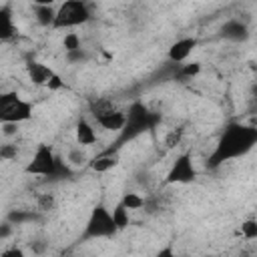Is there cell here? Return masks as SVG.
<instances>
[{
  "label": "cell",
  "mask_w": 257,
  "mask_h": 257,
  "mask_svg": "<svg viewBox=\"0 0 257 257\" xmlns=\"http://www.w3.org/2000/svg\"><path fill=\"white\" fill-rule=\"evenodd\" d=\"M241 237L245 241H255L257 239V221L253 217H249L241 223Z\"/></svg>",
  "instance_id": "cell-21"
},
{
  "label": "cell",
  "mask_w": 257,
  "mask_h": 257,
  "mask_svg": "<svg viewBox=\"0 0 257 257\" xmlns=\"http://www.w3.org/2000/svg\"><path fill=\"white\" fill-rule=\"evenodd\" d=\"M124 112H126V120H124V126L120 131L122 141L137 139V137L153 131L161 122V114L141 100H135L128 108H124Z\"/></svg>",
  "instance_id": "cell-2"
},
{
  "label": "cell",
  "mask_w": 257,
  "mask_h": 257,
  "mask_svg": "<svg viewBox=\"0 0 257 257\" xmlns=\"http://www.w3.org/2000/svg\"><path fill=\"white\" fill-rule=\"evenodd\" d=\"M32 10H34V18L40 26H50L52 28V22H54V16H56V6L54 4H48V2H34L32 4Z\"/></svg>",
  "instance_id": "cell-15"
},
{
  "label": "cell",
  "mask_w": 257,
  "mask_h": 257,
  "mask_svg": "<svg viewBox=\"0 0 257 257\" xmlns=\"http://www.w3.org/2000/svg\"><path fill=\"white\" fill-rule=\"evenodd\" d=\"M110 213H112V221H114V227H116L118 233L124 231V229L131 225V211L124 209L120 203H116V205L110 209Z\"/></svg>",
  "instance_id": "cell-17"
},
{
  "label": "cell",
  "mask_w": 257,
  "mask_h": 257,
  "mask_svg": "<svg viewBox=\"0 0 257 257\" xmlns=\"http://www.w3.org/2000/svg\"><path fill=\"white\" fill-rule=\"evenodd\" d=\"M56 207V199L52 193H40L36 197V211L38 213H46V211H52Z\"/></svg>",
  "instance_id": "cell-20"
},
{
  "label": "cell",
  "mask_w": 257,
  "mask_h": 257,
  "mask_svg": "<svg viewBox=\"0 0 257 257\" xmlns=\"http://www.w3.org/2000/svg\"><path fill=\"white\" fill-rule=\"evenodd\" d=\"M34 116V104L18 90L0 92V126L14 124L20 126Z\"/></svg>",
  "instance_id": "cell-3"
},
{
  "label": "cell",
  "mask_w": 257,
  "mask_h": 257,
  "mask_svg": "<svg viewBox=\"0 0 257 257\" xmlns=\"http://www.w3.org/2000/svg\"><path fill=\"white\" fill-rule=\"evenodd\" d=\"M16 157H18V145H14V143L0 145V159L2 161H14Z\"/></svg>",
  "instance_id": "cell-23"
},
{
  "label": "cell",
  "mask_w": 257,
  "mask_h": 257,
  "mask_svg": "<svg viewBox=\"0 0 257 257\" xmlns=\"http://www.w3.org/2000/svg\"><path fill=\"white\" fill-rule=\"evenodd\" d=\"M116 235H118V231L114 227L110 209L104 203H96L84 221L80 237L84 241H96V239H112Z\"/></svg>",
  "instance_id": "cell-5"
},
{
  "label": "cell",
  "mask_w": 257,
  "mask_h": 257,
  "mask_svg": "<svg viewBox=\"0 0 257 257\" xmlns=\"http://www.w3.org/2000/svg\"><path fill=\"white\" fill-rule=\"evenodd\" d=\"M26 76L34 86H50V82L58 76L48 64L40 62V60H28L26 62Z\"/></svg>",
  "instance_id": "cell-10"
},
{
  "label": "cell",
  "mask_w": 257,
  "mask_h": 257,
  "mask_svg": "<svg viewBox=\"0 0 257 257\" xmlns=\"http://www.w3.org/2000/svg\"><path fill=\"white\" fill-rule=\"evenodd\" d=\"M62 169H64L62 161L58 159V155L54 153V149L48 143H38L36 149L32 151L30 159L24 165V173L26 175L40 177V179L56 177Z\"/></svg>",
  "instance_id": "cell-4"
},
{
  "label": "cell",
  "mask_w": 257,
  "mask_h": 257,
  "mask_svg": "<svg viewBox=\"0 0 257 257\" xmlns=\"http://www.w3.org/2000/svg\"><path fill=\"white\" fill-rule=\"evenodd\" d=\"M118 203H120L124 209H128L131 213L137 211V209H143V207H145V199H143L139 193H135V191H126V193L120 197Z\"/></svg>",
  "instance_id": "cell-18"
},
{
  "label": "cell",
  "mask_w": 257,
  "mask_h": 257,
  "mask_svg": "<svg viewBox=\"0 0 257 257\" xmlns=\"http://www.w3.org/2000/svg\"><path fill=\"white\" fill-rule=\"evenodd\" d=\"M221 34H223L225 38H229V40H245L247 34H249V28H247V24H245L243 20L231 18V20H227V22L223 24Z\"/></svg>",
  "instance_id": "cell-14"
},
{
  "label": "cell",
  "mask_w": 257,
  "mask_h": 257,
  "mask_svg": "<svg viewBox=\"0 0 257 257\" xmlns=\"http://www.w3.org/2000/svg\"><path fill=\"white\" fill-rule=\"evenodd\" d=\"M92 18V10L82 0H66L56 6V16L52 22L54 30H72L86 24Z\"/></svg>",
  "instance_id": "cell-7"
},
{
  "label": "cell",
  "mask_w": 257,
  "mask_h": 257,
  "mask_svg": "<svg viewBox=\"0 0 257 257\" xmlns=\"http://www.w3.org/2000/svg\"><path fill=\"white\" fill-rule=\"evenodd\" d=\"M88 161H90V157H88V153H86V149H82V147H72L68 153H66V165L68 167H84V165H88Z\"/></svg>",
  "instance_id": "cell-16"
},
{
  "label": "cell",
  "mask_w": 257,
  "mask_h": 257,
  "mask_svg": "<svg viewBox=\"0 0 257 257\" xmlns=\"http://www.w3.org/2000/svg\"><path fill=\"white\" fill-rule=\"evenodd\" d=\"M201 72V64L199 62H185V64H179V74L185 76V78H193Z\"/></svg>",
  "instance_id": "cell-22"
},
{
  "label": "cell",
  "mask_w": 257,
  "mask_h": 257,
  "mask_svg": "<svg viewBox=\"0 0 257 257\" xmlns=\"http://www.w3.org/2000/svg\"><path fill=\"white\" fill-rule=\"evenodd\" d=\"M0 257H28V255H26V251H24L22 247L10 245V247H6V249L0 253Z\"/></svg>",
  "instance_id": "cell-24"
},
{
  "label": "cell",
  "mask_w": 257,
  "mask_h": 257,
  "mask_svg": "<svg viewBox=\"0 0 257 257\" xmlns=\"http://www.w3.org/2000/svg\"><path fill=\"white\" fill-rule=\"evenodd\" d=\"M153 257H179V255H177V251H175L173 245H165V247H161Z\"/></svg>",
  "instance_id": "cell-25"
},
{
  "label": "cell",
  "mask_w": 257,
  "mask_h": 257,
  "mask_svg": "<svg viewBox=\"0 0 257 257\" xmlns=\"http://www.w3.org/2000/svg\"><path fill=\"white\" fill-rule=\"evenodd\" d=\"M197 44H199V40H197L195 36H181V38H177V40L169 46L167 58H169L173 64H185V62H189V58H191L193 50L197 48Z\"/></svg>",
  "instance_id": "cell-9"
},
{
  "label": "cell",
  "mask_w": 257,
  "mask_h": 257,
  "mask_svg": "<svg viewBox=\"0 0 257 257\" xmlns=\"http://www.w3.org/2000/svg\"><path fill=\"white\" fill-rule=\"evenodd\" d=\"M90 116L94 126L108 133H120L126 120V112L112 98H96L90 102Z\"/></svg>",
  "instance_id": "cell-6"
},
{
  "label": "cell",
  "mask_w": 257,
  "mask_h": 257,
  "mask_svg": "<svg viewBox=\"0 0 257 257\" xmlns=\"http://www.w3.org/2000/svg\"><path fill=\"white\" fill-rule=\"evenodd\" d=\"M197 177H199V169L195 165V159L189 151H185V153H179L173 159L165 181L169 185H191V183L197 181Z\"/></svg>",
  "instance_id": "cell-8"
},
{
  "label": "cell",
  "mask_w": 257,
  "mask_h": 257,
  "mask_svg": "<svg viewBox=\"0 0 257 257\" xmlns=\"http://www.w3.org/2000/svg\"><path fill=\"white\" fill-rule=\"evenodd\" d=\"M255 145H257V128L253 124L233 120L219 133L215 147L207 159V165L211 169H217L229 161L245 157L247 153L253 151Z\"/></svg>",
  "instance_id": "cell-1"
},
{
  "label": "cell",
  "mask_w": 257,
  "mask_h": 257,
  "mask_svg": "<svg viewBox=\"0 0 257 257\" xmlns=\"http://www.w3.org/2000/svg\"><path fill=\"white\" fill-rule=\"evenodd\" d=\"M62 48L68 52V54H74L78 50H82V40L76 32H66L64 38H62Z\"/></svg>",
  "instance_id": "cell-19"
},
{
  "label": "cell",
  "mask_w": 257,
  "mask_h": 257,
  "mask_svg": "<svg viewBox=\"0 0 257 257\" xmlns=\"http://www.w3.org/2000/svg\"><path fill=\"white\" fill-rule=\"evenodd\" d=\"M18 36V24L10 6H0V42L14 40Z\"/></svg>",
  "instance_id": "cell-13"
},
{
  "label": "cell",
  "mask_w": 257,
  "mask_h": 257,
  "mask_svg": "<svg viewBox=\"0 0 257 257\" xmlns=\"http://www.w3.org/2000/svg\"><path fill=\"white\" fill-rule=\"evenodd\" d=\"M118 165H120V153H118V149L100 151L96 157H90V161H88V169H90L92 173H98V175L110 173V171L116 169Z\"/></svg>",
  "instance_id": "cell-11"
},
{
  "label": "cell",
  "mask_w": 257,
  "mask_h": 257,
  "mask_svg": "<svg viewBox=\"0 0 257 257\" xmlns=\"http://www.w3.org/2000/svg\"><path fill=\"white\" fill-rule=\"evenodd\" d=\"M74 141L78 147L82 149H88V147H94L98 143V133H96V126L92 120L80 116L74 124Z\"/></svg>",
  "instance_id": "cell-12"
}]
</instances>
